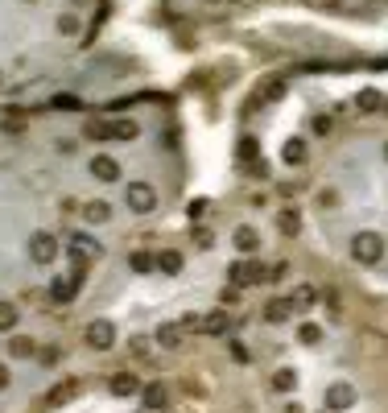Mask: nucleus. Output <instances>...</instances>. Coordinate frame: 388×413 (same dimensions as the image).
<instances>
[{
	"mask_svg": "<svg viewBox=\"0 0 388 413\" xmlns=\"http://www.w3.org/2000/svg\"><path fill=\"white\" fill-rule=\"evenodd\" d=\"M157 343H161V347H170V352H174V347H182V327H178V323H165V327L157 331Z\"/></svg>",
	"mask_w": 388,
	"mask_h": 413,
	"instance_id": "a211bd4d",
	"label": "nucleus"
},
{
	"mask_svg": "<svg viewBox=\"0 0 388 413\" xmlns=\"http://www.w3.org/2000/svg\"><path fill=\"white\" fill-rule=\"evenodd\" d=\"M128 352H132V356H149V339H132Z\"/></svg>",
	"mask_w": 388,
	"mask_h": 413,
	"instance_id": "c756f323",
	"label": "nucleus"
},
{
	"mask_svg": "<svg viewBox=\"0 0 388 413\" xmlns=\"http://www.w3.org/2000/svg\"><path fill=\"white\" fill-rule=\"evenodd\" d=\"M87 347H95V352H108L112 343H116V327L112 323H103V319H95V323H87Z\"/></svg>",
	"mask_w": 388,
	"mask_h": 413,
	"instance_id": "20e7f679",
	"label": "nucleus"
},
{
	"mask_svg": "<svg viewBox=\"0 0 388 413\" xmlns=\"http://www.w3.org/2000/svg\"><path fill=\"white\" fill-rule=\"evenodd\" d=\"M298 339H302L306 347H318V343H323V327H318V323H302V327H298Z\"/></svg>",
	"mask_w": 388,
	"mask_h": 413,
	"instance_id": "412c9836",
	"label": "nucleus"
},
{
	"mask_svg": "<svg viewBox=\"0 0 388 413\" xmlns=\"http://www.w3.org/2000/svg\"><path fill=\"white\" fill-rule=\"evenodd\" d=\"M79 281H83V273H79V269H74L70 277H58V281L50 285V298H54V302H62V306H66V302H74V294H79Z\"/></svg>",
	"mask_w": 388,
	"mask_h": 413,
	"instance_id": "0eeeda50",
	"label": "nucleus"
},
{
	"mask_svg": "<svg viewBox=\"0 0 388 413\" xmlns=\"http://www.w3.org/2000/svg\"><path fill=\"white\" fill-rule=\"evenodd\" d=\"M232 356H236L240 364H248V352H244V343H232Z\"/></svg>",
	"mask_w": 388,
	"mask_h": 413,
	"instance_id": "7c9ffc66",
	"label": "nucleus"
},
{
	"mask_svg": "<svg viewBox=\"0 0 388 413\" xmlns=\"http://www.w3.org/2000/svg\"><path fill=\"white\" fill-rule=\"evenodd\" d=\"M0 389H8V368L0 364Z\"/></svg>",
	"mask_w": 388,
	"mask_h": 413,
	"instance_id": "2f4dec72",
	"label": "nucleus"
},
{
	"mask_svg": "<svg viewBox=\"0 0 388 413\" xmlns=\"http://www.w3.org/2000/svg\"><path fill=\"white\" fill-rule=\"evenodd\" d=\"M0 83H4V79H0Z\"/></svg>",
	"mask_w": 388,
	"mask_h": 413,
	"instance_id": "58836bf2",
	"label": "nucleus"
},
{
	"mask_svg": "<svg viewBox=\"0 0 388 413\" xmlns=\"http://www.w3.org/2000/svg\"><path fill=\"white\" fill-rule=\"evenodd\" d=\"M227 277H232V285H252V281H265V269L256 261H236Z\"/></svg>",
	"mask_w": 388,
	"mask_h": 413,
	"instance_id": "423d86ee",
	"label": "nucleus"
},
{
	"mask_svg": "<svg viewBox=\"0 0 388 413\" xmlns=\"http://www.w3.org/2000/svg\"><path fill=\"white\" fill-rule=\"evenodd\" d=\"M356 108H360V112H380V108H385V99H380V91L364 87V91L356 95Z\"/></svg>",
	"mask_w": 388,
	"mask_h": 413,
	"instance_id": "2eb2a0df",
	"label": "nucleus"
},
{
	"mask_svg": "<svg viewBox=\"0 0 388 413\" xmlns=\"http://www.w3.org/2000/svg\"><path fill=\"white\" fill-rule=\"evenodd\" d=\"M232 244H236L240 252H256V248H261V232H256V228H236Z\"/></svg>",
	"mask_w": 388,
	"mask_h": 413,
	"instance_id": "f8f14e48",
	"label": "nucleus"
},
{
	"mask_svg": "<svg viewBox=\"0 0 388 413\" xmlns=\"http://www.w3.org/2000/svg\"><path fill=\"white\" fill-rule=\"evenodd\" d=\"M128 265H132L136 273H149V269H157V256H149V252H132Z\"/></svg>",
	"mask_w": 388,
	"mask_h": 413,
	"instance_id": "a878e982",
	"label": "nucleus"
},
{
	"mask_svg": "<svg viewBox=\"0 0 388 413\" xmlns=\"http://www.w3.org/2000/svg\"><path fill=\"white\" fill-rule=\"evenodd\" d=\"M294 385H298L294 368H277V372H273V389H277V393H294Z\"/></svg>",
	"mask_w": 388,
	"mask_h": 413,
	"instance_id": "4be33fe9",
	"label": "nucleus"
},
{
	"mask_svg": "<svg viewBox=\"0 0 388 413\" xmlns=\"http://www.w3.org/2000/svg\"><path fill=\"white\" fill-rule=\"evenodd\" d=\"M29 256H33L37 265H54V261H58V240H54L50 232H33V236H29Z\"/></svg>",
	"mask_w": 388,
	"mask_h": 413,
	"instance_id": "7ed1b4c3",
	"label": "nucleus"
},
{
	"mask_svg": "<svg viewBox=\"0 0 388 413\" xmlns=\"http://www.w3.org/2000/svg\"><path fill=\"white\" fill-rule=\"evenodd\" d=\"M91 178H95V182H120V161L108 157V153H99V157L91 161Z\"/></svg>",
	"mask_w": 388,
	"mask_h": 413,
	"instance_id": "6e6552de",
	"label": "nucleus"
},
{
	"mask_svg": "<svg viewBox=\"0 0 388 413\" xmlns=\"http://www.w3.org/2000/svg\"><path fill=\"white\" fill-rule=\"evenodd\" d=\"M99 252H103V248H99L91 236H70V261H74V269H79V273H83V265H87V261H95Z\"/></svg>",
	"mask_w": 388,
	"mask_h": 413,
	"instance_id": "39448f33",
	"label": "nucleus"
},
{
	"mask_svg": "<svg viewBox=\"0 0 388 413\" xmlns=\"http://www.w3.org/2000/svg\"><path fill=\"white\" fill-rule=\"evenodd\" d=\"M141 393H145V410H165V401H170L165 385H145Z\"/></svg>",
	"mask_w": 388,
	"mask_h": 413,
	"instance_id": "4468645a",
	"label": "nucleus"
},
{
	"mask_svg": "<svg viewBox=\"0 0 388 413\" xmlns=\"http://www.w3.org/2000/svg\"><path fill=\"white\" fill-rule=\"evenodd\" d=\"M37 347H33V339H25V335H17L12 343H8V356H17V360H25V356H33Z\"/></svg>",
	"mask_w": 388,
	"mask_h": 413,
	"instance_id": "393cba45",
	"label": "nucleus"
},
{
	"mask_svg": "<svg viewBox=\"0 0 388 413\" xmlns=\"http://www.w3.org/2000/svg\"><path fill=\"white\" fill-rule=\"evenodd\" d=\"M351 256H356L360 265H376V261L385 256V240H380L376 232H360V236L351 240Z\"/></svg>",
	"mask_w": 388,
	"mask_h": 413,
	"instance_id": "f257e3e1",
	"label": "nucleus"
},
{
	"mask_svg": "<svg viewBox=\"0 0 388 413\" xmlns=\"http://www.w3.org/2000/svg\"><path fill=\"white\" fill-rule=\"evenodd\" d=\"M58 33H62V37H74V33H79V17H74V12L58 17Z\"/></svg>",
	"mask_w": 388,
	"mask_h": 413,
	"instance_id": "cd10ccee",
	"label": "nucleus"
},
{
	"mask_svg": "<svg viewBox=\"0 0 388 413\" xmlns=\"http://www.w3.org/2000/svg\"><path fill=\"white\" fill-rule=\"evenodd\" d=\"M25 4H37V0H25Z\"/></svg>",
	"mask_w": 388,
	"mask_h": 413,
	"instance_id": "72a5a7b5",
	"label": "nucleus"
},
{
	"mask_svg": "<svg viewBox=\"0 0 388 413\" xmlns=\"http://www.w3.org/2000/svg\"><path fill=\"white\" fill-rule=\"evenodd\" d=\"M385 112H388V99H385Z\"/></svg>",
	"mask_w": 388,
	"mask_h": 413,
	"instance_id": "f704fd0d",
	"label": "nucleus"
},
{
	"mask_svg": "<svg viewBox=\"0 0 388 413\" xmlns=\"http://www.w3.org/2000/svg\"><path fill=\"white\" fill-rule=\"evenodd\" d=\"M124 203H128V211H136V215H149V211L157 207V190H153L149 182H128V190H124Z\"/></svg>",
	"mask_w": 388,
	"mask_h": 413,
	"instance_id": "f03ea898",
	"label": "nucleus"
},
{
	"mask_svg": "<svg viewBox=\"0 0 388 413\" xmlns=\"http://www.w3.org/2000/svg\"><path fill=\"white\" fill-rule=\"evenodd\" d=\"M227 327H232V323H227V314H223V310H215V314H207V319H203V327H198V331H207V335H227Z\"/></svg>",
	"mask_w": 388,
	"mask_h": 413,
	"instance_id": "f3484780",
	"label": "nucleus"
},
{
	"mask_svg": "<svg viewBox=\"0 0 388 413\" xmlns=\"http://www.w3.org/2000/svg\"><path fill=\"white\" fill-rule=\"evenodd\" d=\"M211 4H219V0H211Z\"/></svg>",
	"mask_w": 388,
	"mask_h": 413,
	"instance_id": "e433bc0d",
	"label": "nucleus"
},
{
	"mask_svg": "<svg viewBox=\"0 0 388 413\" xmlns=\"http://www.w3.org/2000/svg\"><path fill=\"white\" fill-rule=\"evenodd\" d=\"M285 413H302V405H289V410H285Z\"/></svg>",
	"mask_w": 388,
	"mask_h": 413,
	"instance_id": "473e14b6",
	"label": "nucleus"
},
{
	"mask_svg": "<svg viewBox=\"0 0 388 413\" xmlns=\"http://www.w3.org/2000/svg\"><path fill=\"white\" fill-rule=\"evenodd\" d=\"M281 157H285L289 165H302V161H306V141H298V137L285 141V153H281Z\"/></svg>",
	"mask_w": 388,
	"mask_h": 413,
	"instance_id": "6ab92c4d",
	"label": "nucleus"
},
{
	"mask_svg": "<svg viewBox=\"0 0 388 413\" xmlns=\"http://www.w3.org/2000/svg\"><path fill=\"white\" fill-rule=\"evenodd\" d=\"M331 4H335V0H331Z\"/></svg>",
	"mask_w": 388,
	"mask_h": 413,
	"instance_id": "4c0bfd02",
	"label": "nucleus"
},
{
	"mask_svg": "<svg viewBox=\"0 0 388 413\" xmlns=\"http://www.w3.org/2000/svg\"><path fill=\"white\" fill-rule=\"evenodd\" d=\"M211 240H215V236H211L207 228H194V244H198V248H211Z\"/></svg>",
	"mask_w": 388,
	"mask_h": 413,
	"instance_id": "c85d7f7f",
	"label": "nucleus"
},
{
	"mask_svg": "<svg viewBox=\"0 0 388 413\" xmlns=\"http://www.w3.org/2000/svg\"><path fill=\"white\" fill-rule=\"evenodd\" d=\"M356 405V389L351 385H331L327 389V410H351Z\"/></svg>",
	"mask_w": 388,
	"mask_h": 413,
	"instance_id": "1a4fd4ad",
	"label": "nucleus"
},
{
	"mask_svg": "<svg viewBox=\"0 0 388 413\" xmlns=\"http://www.w3.org/2000/svg\"><path fill=\"white\" fill-rule=\"evenodd\" d=\"M12 327H17V306L0 302V331H12Z\"/></svg>",
	"mask_w": 388,
	"mask_h": 413,
	"instance_id": "bb28decb",
	"label": "nucleus"
},
{
	"mask_svg": "<svg viewBox=\"0 0 388 413\" xmlns=\"http://www.w3.org/2000/svg\"><path fill=\"white\" fill-rule=\"evenodd\" d=\"M136 120H108V132H103V141H136Z\"/></svg>",
	"mask_w": 388,
	"mask_h": 413,
	"instance_id": "9d476101",
	"label": "nucleus"
},
{
	"mask_svg": "<svg viewBox=\"0 0 388 413\" xmlns=\"http://www.w3.org/2000/svg\"><path fill=\"white\" fill-rule=\"evenodd\" d=\"M277 228H281V232H285V236H298V228H302V215H298V211H289V207H285V211H281V215H277Z\"/></svg>",
	"mask_w": 388,
	"mask_h": 413,
	"instance_id": "aec40b11",
	"label": "nucleus"
},
{
	"mask_svg": "<svg viewBox=\"0 0 388 413\" xmlns=\"http://www.w3.org/2000/svg\"><path fill=\"white\" fill-rule=\"evenodd\" d=\"M385 157H388V145H385Z\"/></svg>",
	"mask_w": 388,
	"mask_h": 413,
	"instance_id": "c9c22d12",
	"label": "nucleus"
},
{
	"mask_svg": "<svg viewBox=\"0 0 388 413\" xmlns=\"http://www.w3.org/2000/svg\"><path fill=\"white\" fill-rule=\"evenodd\" d=\"M314 298H318V294H314V285H298V290H294V298H289V302H294V306H298V310H306V306H314Z\"/></svg>",
	"mask_w": 388,
	"mask_h": 413,
	"instance_id": "b1692460",
	"label": "nucleus"
},
{
	"mask_svg": "<svg viewBox=\"0 0 388 413\" xmlns=\"http://www.w3.org/2000/svg\"><path fill=\"white\" fill-rule=\"evenodd\" d=\"M157 269H161V273H182V252H174V248L161 252V256H157Z\"/></svg>",
	"mask_w": 388,
	"mask_h": 413,
	"instance_id": "5701e85b",
	"label": "nucleus"
},
{
	"mask_svg": "<svg viewBox=\"0 0 388 413\" xmlns=\"http://www.w3.org/2000/svg\"><path fill=\"white\" fill-rule=\"evenodd\" d=\"M289 314H294V302H285V298H273V302L265 306V319H269V323H285Z\"/></svg>",
	"mask_w": 388,
	"mask_h": 413,
	"instance_id": "ddd939ff",
	"label": "nucleus"
},
{
	"mask_svg": "<svg viewBox=\"0 0 388 413\" xmlns=\"http://www.w3.org/2000/svg\"><path fill=\"white\" fill-rule=\"evenodd\" d=\"M108 389H112L116 397H132V393H141V381H136L132 372H116V376L108 381Z\"/></svg>",
	"mask_w": 388,
	"mask_h": 413,
	"instance_id": "9b49d317",
	"label": "nucleus"
},
{
	"mask_svg": "<svg viewBox=\"0 0 388 413\" xmlns=\"http://www.w3.org/2000/svg\"><path fill=\"white\" fill-rule=\"evenodd\" d=\"M83 219H87V223H108V219H112V207L95 199V203H87V207H83Z\"/></svg>",
	"mask_w": 388,
	"mask_h": 413,
	"instance_id": "dca6fc26",
	"label": "nucleus"
}]
</instances>
